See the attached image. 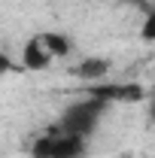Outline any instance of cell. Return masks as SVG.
<instances>
[{"instance_id": "obj_1", "label": "cell", "mask_w": 155, "mask_h": 158, "mask_svg": "<svg viewBox=\"0 0 155 158\" xmlns=\"http://www.w3.org/2000/svg\"><path fill=\"white\" fill-rule=\"evenodd\" d=\"M85 140L88 137L70 134L61 125H55L52 131H46L43 137L34 140L31 158H82L85 155Z\"/></svg>"}, {"instance_id": "obj_2", "label": "cell", "mask_w": 155, "mask_h": 158, "mask_svg": "<svg viewBox=\"0 0 155 158\" xmlns=\"http://www.w3.org/2000/svg\"><path fill=\"white\" fill-rule=\"evenodd\" d=\"M107 100L94 98V94H88L85 100H76V103H70L64 113H61V128L64 131H70V134H79V137H88L91 131L97 128V122L100 116L107 113Z\"/></svg>"}, {"instance_id": "obj_3", "label": "cell", "mask_w": 155, "mask_h": 158, "mask_svg": "<svg viewBox=\"0 0 155 158\" xmlns=\"http://www.w3.org/2000/svg\"><path fill=\"white\" fill-rule=\"evenodd\" d=\"M21 61H24L27 70H46V67L55 61V55H52V49L46 46V37H43V34H37V37H31L27 43H24Z\"/></svg>"}, {"instance_id": "obj_4", "label": "cell", "mask_w": 155, "mask_h": 158, "mask_svg": "<svg viewBox=\"0 0 155 158\" xmlns=\"http://www.w3.org/2000/svg\"><path fill=\"white\" fill-rule=\"evenodd\" d=\"M91 94L107 103H116V100H140L143 98V88L140 85H94Z\"/></svg>"}, {"instance_id": "obj_5", "label": "cell", "mask_w": 155, "mask_h": 158, "mask_svg": "<svg viewBox=\"0 0 155 158\" xmlns=\"http://www.w3.org/2000/svg\"><path fill=\"white\" fill-rule=\"evenodd\" d=\"M107 70H110V61H103V58H85V61H79V67H76V73L82 79H103L107 76Z\"/></svg>"}, {"instance_id": "obj_6", "label": "cell", "mask_w": 155, "mask_h": 158, "mask_svg": "<svg viewBox=\"0 0 155 158\" xmlns=\"http://www.w3.org/2000/svg\"><path fill=\"white\" fill-rule=\"evenodd\" d=\"M43 37H46V46L52 49V55H55V58H64V55H70L73 43L64 37V34H58V31H46Z\"/></svg>"}, {"instance_id": "obj_7", "label": "cell", "mask_w": 155, "mask_h": 158, "mask_svg": "<svg viewBox=\"0 0 155 158\" xmlns=\"http://www.w3.org/2000/svg\"><path fill=\"white\" fill-rule=\"evenodd\" d=\"M140 37L146 40V43H152V46H155V6H149V12H146V19H143Z\"/></svg>"}, {"instance_id": "obj_8", "label": "cell", "mask_w": 155, "mask_h": 158, "mask_svg": "<svg viewBox=\"0 0 155 158\" xmlns=\"http://www.w3.org/2000/svg\"><path fill=\"white\" fill-rule=\"evenodd\" d=\"M149 116L155 118V94H152V100H149Z\"/></svg>"}]
</instances>
